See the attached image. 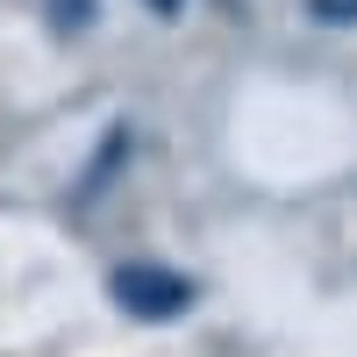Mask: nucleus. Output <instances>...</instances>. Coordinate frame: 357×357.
<instances>
[{"label":"nucleus","instance_id":"obj_2","mask_svg":"<svg viewBox=\"0 0 357 357\" xmlns=\"http://www.w3.org/2000/svg\"><path fill=\"white\" fill-rule=\"evenodd\" d=\"M50 22L57 29H86L93 22V0H50Z\"/></svg>","mask_w":357,"mask_h":357},{"label":"nucleus","instance_id":"obj_3","mask_svg":"<svg viewBox=\"0 0 357 357\" xmlns=\"http://www.w3.org/2000/svg\"><path fill=\"white\" fill-rule=\"evenodd\" d=\"M151 8H158V15H178V8H186V0H151Z\"/></svg>","mask_w":357,"mask_h":357},{"label":"nucleus","instance_id":"obj_1","mask_svg":"<svg viewBox=\"0 0 357 357\" xmlns=\"http://www.w3.org/2000/svg\"><path fill=\"white\" fill-rule=\"evenodd\" d=\"M107 286H114V301H122L129 314H143V321H165V314H178L193 301V286L178 272H165V264H122Z\"/></svg>","mask_w":357,"mask_h":357}]
</instances>
